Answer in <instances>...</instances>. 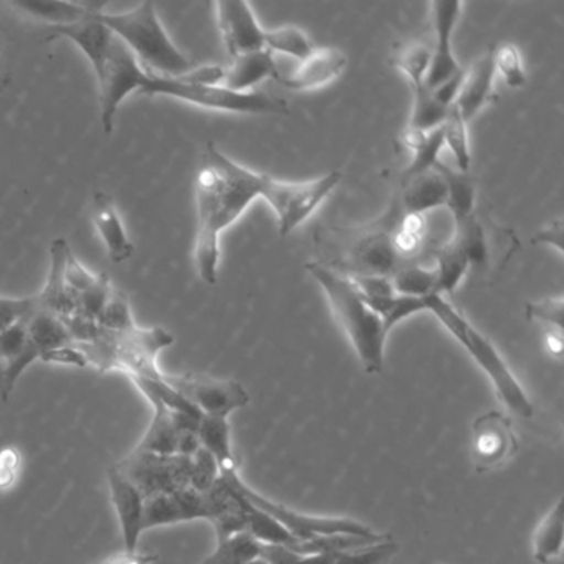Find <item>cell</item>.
<instances>
[{"instance_id": "6da1fadb", "label": "cell", "mask_w": 564, "mask_h": 564, "mask_svg": "<svg viewBox=\"0 0 564 564\" xmlns=\"http://www.w3.org/2000/svg\"><path fill=\"white\" fill-rule=\"evenodd\" d=\"M197 230L194 263L200 280L217 283L220 236L262 197L279 220L280 232H292L305 216L308 193L303 183H286L236 163L207 143L196 176Z\"/></svg>"}, {"instance_id": "7a4b0ae2", "label": "cell", "mask_w": 564, "mask_h": 564, "mask_svg": "<svg viewBox=\"0 0 564 564\" xmlns=\"http://www.w3.org/2000/svg\"><path fill=\"white\" fill-rule=\"evenodd\" d=\"M305 267L328 299L329 308L348 336L362 369L368 375H381L389 335L381 316L361 299L348 276L318 262H308Z\"/></svg>"}, {"instance_id": "3957f363", "label": "cell", "mask_w": 564, "mask_h": 564, "mask_svg": "<svg viewBox=\"0 0 564 564\" xmlns=\"http://www.w3.org/2000/svg\"><path fill=\"white\" fill-rule=\"evenodd\" d=\"M98 21L120 39L148 74L184 77L194 65L164 31L153 2H143L123 14L98 12Z\"/></svg>"}, {"instance_id": "277c9868", "label": "cell", "mask_w": 564, "mask_h": 564, "mask_svg": "<svg viewBox=\"0 0 564 564\" xmlns=\"http://www.w3.org/2000/svg\"><path fill=\"white\" fill-rule=\"evenodd\" d=\"M424 305L425 312L432 313L441 322V325L477 362L478 368L488 376L501 402L520 417H533V404L528 399L527 392L521 388L498 349L491 345L490 339L481 335L445 296L432 293L425 296Z\"/></svg>"}, {"instance_id": "5b68a950", "label": "cell", "mask_w": 564, "mask_h": 564, "mask_svg": "<svg viewBox=\"0 0 564 564\" xmlns=\"http://www.w3.org/2000/svg\"><path fill=\"white\" fill-rule=\"evenodd\" d=\"M140 94L163 95L176 98L207 110L226 111L237 115H289V101L273 97L265 91L236 94L220 87L193 84L184 77H158L144 70L140 80Z\"/></svg>"}, {"instance_id": "8992f818", "label": "cell", "mask_w": 564, "mask_h": 564, "mask_svg": "<svg viewBox=\"0 0 564 564\" xmlns=\"http://www.w3.org/2000/svg\"><path fill=\"white\" fill-rule=\"evenodd\" d=\"M220 478L232 485L250 505L270 514L276 523L282 524L296 541L313 540L316 536H326V534L349 533V534H369L372 528L361 521L352 518L343 517H313V514L300 513L285 505L276 503L257 494L246 481L240 478L239 471H226L219 474Z\"/></svg>"}, {"instance_id": "52a82bcc", "label": "cell", "mask_w": 564, "mask_h": 564, "mask_svg": "<svg viewBox=\"0 0 564 564\" xmlns=\"http://www.w3.org/2000/svg\"><path fill=\"white\" fill-rule=\"evenodd\" d=\"M117 467L137 485L144 498H150L191 487L193 457L151 454L134 447Z\"/></svg>"}, {"instance_id": "ba28073f", "label": "cell", "mask_w": 564, "mask_h": 564, "mask_svg": "<svg viewBox=\"0 0 564 564\" xmlns=\"http://www.w3.org/2000/svg\"><path fill=\"white\" fill-rule=\"evenodd\" d=\"M144 68L127 45L115 37L107 61L98 74H95L100 87L101 127L107 134L113 133L115 117L118 108L134 91L140 90V80Z\"/></svg>"}, {"instance_id": "9c48e42d", "label": "cell", "mask_w": 564, "mask_h": 564, "mask_svg": "<svg viewBox=\"0 0 564 564\" xmlns=\"http://www.w3.org/2000/svg\"><path fill=\"white\" fill-rule=\"evenodd\" d=\"M164 379L191 404L196 405L203 415L227 419L234 411L246 408L250 402L249 392L234 379H217L199 375H164Z\"/></svg>"}, {"instance_id": "30bf717a", "label": "cell", "mask_w": 564, "mask_h": 564, "mask_svg": "<svg viewBox=\"0 0 564 564\" xmlns=\"http://www.w3.org/2000/svg\"><path fill=\"white\" fill-rule=\"evenodd\" d=\"M471 457L477 471L495 470L518 452L513 422L501 411H488L474 422Z\"/></svg>"}, {"instance_id": "8fae6325", "label": "cell", "mask_w": 564, "mask_h": 564, "mask_svg": "<svg viewBox=\"0 0 564 564\" xmlns=\"http://www.w3.org/2000/svg\"><path fill=\"white\" fill-rule=\"evenodd\" d=\"M429 8H431L435 47L431 52V64H429L427 75H425V85L431 90H435L438 85L464 70L455 58L454 48H452V35H454L455 25L460 19L462 2L435 0Z\"/></svg>"}, {"instance_id": "7c38bea8", "label": "cell", "mask_w": 564, "mask_h": 564, "mask_svg": "<svg viewBox=\"0 0 564 564\" xmlns=\"http://www.w3.org/2000/svg\"><path fill=\"white\" fill-rule=\"evenodd\" d=\"M217 24L230 58L265 48V29L260 28L249 2H216Z\"/></svg>"}, {"instance_id": "4fadbf2b", "label": "cell", "mask_w": 564, "mask_h": 564, "mask_svg": "<svg viewBox=\"0 0 564 564\" xmlns=\"http://www.w3.org/2000/svg\"><path fill=\"white\" fill-rule=\"evenodd\" d=\"M398 551L399 543H395L391 536L371 546L343 551V553L313 554V556H302L293 553L289 547L276 546V544H262L260 556L270 564H386L398 554Z\"/></svg>"}, {"instance_id": "5bb4252c", "label": "cell", "mask_w": 564, "mask_h": 564, "mask_svg": "<svg viewBox=\"0 0 564 564\" xmlns=\"http://www.w3.org/2000/svg\"><path fill=\"white\" fill-rule=\"evenodd\" d=\"M108 487L120 523L124 550L137 551L141 534L144 533L143 511L147 498L117 465L108 470Z\"/></svg>"}, {"instance_id": "9a60e30c", "label": "cell", "mask_w": 564, "mask_h": 564, "mask_svg": "<svg viewBox=\"0 0 564 564\" xmlns=\"http://www.w3.org/2000/svg\"><path fill=\"white\" fill-rule=\"evenodd\" d=\"M348 65L345 52L335 47L313 48L290 74L275 78L289 90L306 91L326 87L345 72Z\"/></svg>"}, {"instance_id": "2e32d148", "label": "cell", "mask_w": 564, "mask_h": 564, "mask_svg": "<svg viewBox=\"0 0 564 564\" xmlns=\"http://www.w3.org/2000/svg\"><path fill=\"white\" fill-rule=\"evenodd\" d=\"M495 48H488L468 70H465L464 84L460 94L455 100L465 123H470L485 107L495 101Z\"/></svg>"}, {"instance_id": "e0dca14e", "label": "cell", "mask_w": 564, "mask_h": 564, "mask_svg": "<svg viewBox=\"0 0 564 564\" xmlns=\"http://www.w3.org/2000/svg\"><path fill=\"white\" fill-rule=\"evenodd\" d=\"M68 246L64 237L55 239L51 247V272H48L47 285L39 293V305L47 312L54 313L58 318H72L77 316L78 296L72 293L65 282L64 267Z\"/></svg>"}, {"instance_id": "ac0fdd59", "label": "cell", "mask_w": 564, "mask_h": 564, "mask_svg": "<svg viewBox=\"0 0 564 564\" xmlns=\"http://www.w3.org/2000/svg\"><path fill=\"white\" fill-rule=\"evenodd\" d=\"M94 224L107 247L111 262L123 263L133 257L134 246L124 230L113 199L108 194L97 193L94 196Z\"/></svg>"}, {"instance_id": "d6986e66", "label": "cell", "mask_w": 564, "mask_h": 564, "mask_svg": "<svg viewBox=\"0 0 564 564\" xmlns=\"http://www.w3.org/2000/svg\"><path fill=\"white\" fill-rule=\"evenodd\" d=\"M279 74L272 52L262 48V51L249 52L232 58V65L226 70L223 87L236 94H249L267 78L275 80Z\"/></svg>"}, {"instance_id": "ffe728a7", "label": "cell", "mask_w": 564, "mask_h": 564, "mask_svg": "<svg viewBox=\"0 0 564 564\" xmlns=\"http://www.w3.org/2000/svg\"><path fill=\"white\" fill-rule=\"evenodd\" d=\"M12 8L24 12L29 18L47 22L51 28L74 25L95 12H101L105 4H75V2H55V0H15Z\"/></svg>"}, {"instance_id": "44dd1931", "label": "cell", "mask_w": 564, "mask_h": 564, "mask_svg": "<svg viewBox=\"0 0 564 564\" xmlns=\"http://www.w3.org/2000/svg\"><path fill=\"white\" fill-rule=\"evenodd\" d=\"M402 204L408 216H422L429 210L444 207L447 204V186L444 177L432 170L404 181Z\"/></svg>"}, {"instance_id": "7402d4cb", "label": "cell", "mask_w": 564, "mask_h": 564, "mask_svg": "<svg viewBox=\"0 0 564 564\" xmlns=\"http://www.w3.org/2000/svg\"><path fill=\"white\" fill-rule=\"evenodd\" d=\"M434 170L444 177L447 186V207L454 220V230L460 229L468 219L474 217L475 210V181L470 173H462L458 170H452L447 164L438 161Z\"/></svg>"}, {"instance_id": "603a6c76", "label": "cell", "mask_w": 564, "mask_h": 564, "mask_svg": "<svg viewBox=\"0 0 564 564\" xmlns=\"http://www.w3.org/2000/svg\"><path fill=\"white\" fill-rule=\"evenodd\" d=\"M147 399L153 405L154 414L137 448L151 454L176 455L180 431L174 424L173 411L153 395H147Z\"/></svg>"}, {"instance_id": "cb8c5ba5", "label": "cell", "mask_w": 564, "mask_h": 564, "mask_svg": "<svg viewBox=\"0 0 564 564\" xmlns=\"http://www.w3.org/2000/svg\"><path fill=\"white\" fill-rule=\"evenodd\" d=\"M197 437H199L200 447L206 448L213 455L214 460L217 462L219 474L239 470L236 455H234L232 437H230V425L227 419L203 415L199 429H197Z\"/></svg>"}, {"instance_id": "d4e9b609", "label": "cell", "mask_w": 564, "mask_h": 564, "mask_svg": "<svg viewBox=\"0 0 564 564\" xmlns=\"http://www.w3.org/2000/svg\"><path fill=\"white\" fill-rule=\"evenodd\" d=\"M388 538H391V534L376 533V531L369 534H326V536H316L313 540L296 541L292 546H289V550L293 551V553L302 554V556L343 553V551L358 550V547L381 543V541L388 540Z\"/></svg>"}, {"instance_id": "484cf974", "label": "cell", "mask_w": 564, "mask_h": 564, "mask_svg": "<svg viewBox=\"0 0 564 564\" xmlns=\"http://www.w3.org/2000/svg\"><path fill=\"white\" fill-rule=\"evenodd\" d=\"M564 510L563 500H557L554 507L544 514L533 534V557L540 564L556 560L563 551Z\"/></svg>"}, {"instance_id": "4316f807", "label": "cell", "mask_w": 564, "mask_h": 564, "mask_svg": "<svg viewBox=\"0 0 564 564\" xmlns=\"http://www.w3.org/2000/svg\"><path fill=\"white\" fill-rule=\"evenodd\" d=\"M405 143L412 150V161L404 173V181H408L411 177L419 176V174L434 170L435 164L441 161L438 154L444 148L442 127L432 131L408 130Z\"/></svg>"}, {"instance_id": "83f0119b", "label": "cell", "mask_w": 564, "mask_h": 564, "mask_svg": "<svg viewBox=\"0 0 564 564\" xmlns=\"http://www.w3.org/2000/svg\"><path fill=\"white\" fill-rule=\"evenodd\" d=\"M467 256L454 239L448 240L437 252L435 270V295H452L468 272Z\"/></svg>"}, {"instance_id": "f1b7e54d", "label": "cell", "mask_w": 564, "mask_h": 564, "mask_svg": "<svg viewBox=\"0 0 564 564\" xmlns=\"http://www.w3.org/2000/svg\"><path fill=\"white\" fill-rule=\"evenodd\" d=\"M409 84L414 94L409 130L432 131L435 128H441L452 107L447 108L438 104L437 98L434 97L424 80L409 82Z\"/></svg>"}, {"instance_id": "f546056e", "label": "cell", "mask_w": 564, "mask_h": 564, "mask_svg": "<svg viewBox=\"0 0 564 564\" xmlns=\"http://www.w3.org/2000/svg\"><path fill=\"white\" fill-rule=\"evenodd\" d=\"M260 541L243 531L219 541L216 550L200 564H246L260 556Z\"/></svg>"}, {"instance_id": "4dcf8cb0", "label": "cell", "mask_w": 564, "mask_h": 564, "mask_svg": "<svg viewBox=\"0 0 564 564\" xmlns=\"http://www.w3.org/2000/svg\"><path fill=\"white\" fill-rule=\"evenodd\" d=\"M442 133H444V147L451 150L458 171L468 173L470 171L471 153L470 144H468L467 123L458 113L457 108L452 107L448 110L447 118L442 124Z\"/></svg>"}, {"instance_id": "1f68e13d", "label": "cell", "mask_w": 564, "mask_h": 564, "mask_svg": "<svg viewBox=\"0 0 564 564\" xmlns=\"http://www.w3.org/2000/svg\"><path fill=\"white\" fill-rule=\"evenodd\" d=\"M265 48L272 54L289 55L295 61H303L306 55L312 54L313 45L308 35L295 25L265 31Z\"/></svg>"}, {"instance_id": "d6a6232c", "label": "cell", "mask_w": 564, "mask_h": 564, "mask_svg": "<svg viewBox=\"0 0 564 564\" xmlns=\"http://www.w3.org/2000/svg\"><path fill=\"white\" fill-rule=\"evenodd\" d=\"M247 533L252 534L257 541L263 544L289 547L296 543L295 538L282 524L276 523L270 514L263 513L249 501H247Z\"/></svg>"}, {"instance_id": "836d02e7", "label": "cell", "mask_w": 564, "mask_h": 564, "mask_svg": "<svg viewBox=\"0 0 564 564\" xmlns=\"http://www.w3.org/2000/svg\"><path fill=\"white\" fill-rule=\"evenodd\" d=\"M435 270L419 265L404 267L391 276L394 292L412 299H425L435 293Z\"/></svg>"}, {"instance_id": "e575fe53", "label": "cell", "mask_w": 564, "mask_h": 564, "mask_svg": "<svg viewBox=\"0 0 564 564\" xmlns=\"http://www.w3.org/2000/svg\"><path fill=\"white\" fill-rule=\"evenodd\" d=\"M365 302L381 316L388 332L409 316L425 312L424 299H412V296L394 295L389 299L365 300Z\"/></svg>"}, {"instance_id": "d590c367", "label": "cell", "mask_w": 564, "mask_h": 564, "mask_svg": "<svg viewBox=\"0 0 564 564\" xmlns=\"http://www.w3.org/2000/svg\"><path fill=\"white\" fill-rule=\"evenodd\" d=\"M177 523H184V517L173 494H161L147 498L143 511V531Z\"/></svg>"}, {"instance_id": "8d00e7d4", "label": "cell", "mask_w": 564, "mask_h": 564, "mask_svg": "<svg viewBox=\"0 0 564 564\" xmlns=\"http://www.w3.org/2000/svg\"><path fill=\"white\" fill-rule=\"evenodd\" d=\"M111 292H113V286H111L110 276L107 273H101L90 289L78 295L77 316L90 319V322H98L108 300H110Z\"/></svg>"}, {"instance_id": "74e56055", "label": "cell", "mask_w": 564, "mask_h": 564, "mask_svg": "<svg viewBox=\"0 0 564 564\" xmlns=\"http://www.w3.org/2000/svg\"><path fill=\"white\" fill-rule=\"evenodd\" d=\"M98 325L110 333H127L137 328L133 315H131L130 302L123 293L113 290L104 313L98 318Z\"/></svg>"}, {"instance_id": "f35d334b", "label": "cell", "mask_w": 564, "mask_h": 564, "mask_svg": "<svg viewBox=\"0 0 564 564\" xmlns=\"http://www.w3.org/2000/svg\"><path fill=\"white\" fill-rule=\"evenodd\" d=\"M495 68L500 72L505 84L510 88H521L527 84L520 51L513 44H505L495 48Z\"/></svg>"}, {"instance_id": "ab89813d", "label": "cell", "mask_w": 564, "mask_h": 564, "mask_svg": "<svg viewBox=\"0 0 564 564\" xmlns=\"http://www.w3.org/2000/svg\"><path fill=\"white\" fill-rule=\"evenodd\" d=\"M431 64V51L424 45L414 44L394 58V65L409 82L424 80Z\"/></svg>"}, {"instance_id": "60d3db41", "label": "cell", "mask_w": 564, "mask_h": 564, "mask_svg": "<svg viewBox=\"0 0 564 564\" xmlns=\"http://www.w3.org/2000/svg\"><path fill=\"white\" fill-rule=\"evenodd\" d=\"M563 296H547V299L538 300V302L527 303L528 319H536V322L546 323L551 328L561 332L563 329Z\"/></svg>"}, {"instance_id": "b9f144b4", "label": "cell", "mask_w": 564, "mask_h": 564, "mask_svg": "<svg viewBox=\"0 0 564 564\" xmlns=\"http://www.w3.org/2000/svg\"><path fill=\"white\" fill-rule=\"evenodd\" d=\"M219 478V467L213 455L200 447L193 455V475H191V487L197 491H207L216 485Z\"/></svg>"}, {"instance_id": "7bdbcfd3", "label": "cell", "mask_w": 564, "mask_h": 564, "mask_svg": "<svg viewBox=\"0 0 564 564\" xmlns=\"http://www.w3.org/2000/svg\"><path fill=\"white\" fill-rule=\"evenodd\" d=\"M39 308L37 295L25 299H8L0 296V335L24 316L31 315Z\"/></svg>"}, {"instance_id": "ee69618b", "label": "cell", "mask_w": 564, "mask_h": 564, "mask_svg": "<svg viewBox=\"0 0 564 564\" xmlns=\"http://www.w3.org/2000/svg\"><path fill=\"white\" fill-rule=\"evenodd\" d=\"M64 276L68 289L78 296L97 282L98 275L88 272V270L78 262L72 249H68L67 257H65Z\"/></svg>"}, {"instance_id": "f6af8a7d", "label": "cell", "mask_w": 564, "mask_h": 564, "mask_svg": "<svg viewBox=\"0 0 564 564\" xmlns=\"http://www.w3.org/2000/svg\"><path fill=\"white\" fill-rule=\"evenodd\" d=\"M42 361L55 362V365L77 366V368H87V366L90 365L87 355H85L80 346L75 345V343L74 345L64 346V348L47 352V355L42 356Z\"/></svg>"}, {"instance_id": "bcb514c9", "label": "cell", "mask_w": 564, "mask_h": 564, "mask_svg": "<svg viewBox=\"0 0 564 564\" xmlns=\"http://www.w3.org/2000/svg\"><path fill=\"white\" fill-rule=\"evenodd\" d=\"M19 462H21V457L14 448H6L0 452V488L2 490L11 487L18 480Z\"/></svg>"}, {"instance_id": "7dc6e473", "label": "cell", "mask_w": 564, "mask_h": 564, "mask_svg": "<svg viewBox=\"0 0 564 564\" xmlns=\"http://www.w3.org/2000/svg\"><path fill=\"white\" fill-rule=\"evenodd\" d=\"M534 243H544L553 247L557 252H563V219L551 220L547 226L541 227L536 236L533 237Z\"/></svg>"}, {"instance_id": "c3c4849f", "label": "cell", "mask_w": 564, "mask_h": 564, "mask_svg": "<svg viewBox=\"0 0 564 564\" xmlns=\"http://www.w3.org/2000/svg\"><path fill=\"white\" fill-rule=\"evenodd\" d=\"M158 557H160V554L156 553L123 550L108 557V560L101 561L100 564H153L156 563Z\"/></svg>"}, {"instance_id": "681fc988", "label": "cell", "mask_w": 564, "mask_h": 564, "mask_svg": "<svg viewBox=\"0 0 564 564\" xmlns=\"http://www.w3.org/2000/svg\"><path fill=\"white\" fill-rule=\"evenodd\" d=\"M544 343H546L547 351H550L551 355L557 356V358L563 355V335H561V332L550 329V332L546 333Z\"/></svg>"}, {"instance_id": "f907efd6", "label": "cell", "mask_w": 564, "mask_h": 564, "mask_svg": "<svg viewBox=\"0 0 564 564\" xmlns=\"http://www.w3.org/2000/svg\"><path fill=\"white\" fill-rule=\"evenodd\" d=\"M246 564H270L269 561L263 560L262 556L256 557V560L249 561Z\"/></svg>"}]
</instances>
